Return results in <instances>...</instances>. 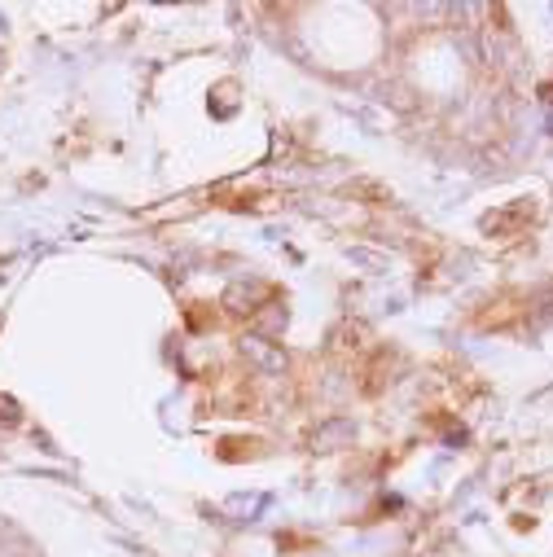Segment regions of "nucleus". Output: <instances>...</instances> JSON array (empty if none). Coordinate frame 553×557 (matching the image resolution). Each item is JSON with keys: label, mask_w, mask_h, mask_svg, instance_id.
Wrapping results in <instances>:
<instances>
[{"label": "nucleus", "mask_w": 553, "mask_h": 557, "mask_svg": "<svg viewBox=\"0 0 553 557\" xmlns=\"http://www.w3.org/2000/svg\"><path fill=\"white\" fill-rule=\"evenodd\" d=\"M242 351H246L259 369H268V373H281V369H286V351H281V347H273L264 334H246V338H242Z\"/></svg>", "instance_id": "nucleus-1"}, {"label": "nucleus", "mask_w": 553, "mask_h": 557, "mask_svg": "<svg viewBox=\"0 0 553 557\" xmlns=\"http://www.w3.org/2000/svg\"><path fill=\"white\" fill-rule=\"evenodd\" d=\"M342 439H351V422H330L326 431H317V447H334Z\"/></svg>", "instance_id": "nucleus-2"}, {"label": "nucleus", "mask_w": 553, "mask_h": 557, "mask_svg": "<svg viewBox=\"0 0 553 557\" xmlns=\"http://www.w3.org/2000/svg\"><path fill=\"white\" fill-rule=\"evenodd\" d=\"M259 509H264V496H250V500L233 496V500H228V514H259Z\"/></svg>", "instance_id": "nucleus-3"}]
</instances>
